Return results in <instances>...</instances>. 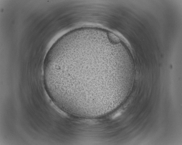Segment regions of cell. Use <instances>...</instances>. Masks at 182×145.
<instances>
[{"mask_svg": "<svg viewBox=\"0 0 182 145\" xmlns=\"http://www.w3.org/2000/svg\"><path fill=\"white\" fill-rule=\"evenodd\" d=\"M103 58L87 53H67L53 58L44 70L49 96L71 107L88 106L108 99L113 85Z\"/></svg>", "mask_w": 182, "mask_h": 145, "instance_id": "cell-1", "label": "cell"}, {"mask_svg": "<svg viewBox=\"0 0 182 145\" xmlns=\"http://www.w3.org/2000/svg\"><path fill=\"white\" fill-rule=\"evenodd\" d=\"M108 36L111 42L113 43L117 44L120 41V39L117 36L111 33H109Z\"/></svg>", "mask_w": 182, "mask_h": 145, "instance_id": "cell-2", "label": "cell"}]
</instances>
